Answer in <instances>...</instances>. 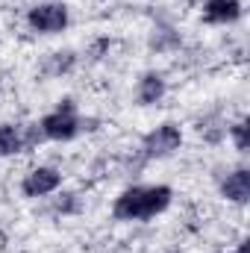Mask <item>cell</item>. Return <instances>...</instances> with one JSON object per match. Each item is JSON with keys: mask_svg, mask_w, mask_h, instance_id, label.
<instances>
[{"mask_svg": "<svg viewBox=\"0 0 250 253\" xmlns=\"http://www.w3.org/2000/svg\"><path fill=\"white\" fill-rule=\"evenodd\" d=\"M71 62H74L71 53H53V65H47L44 71H47V74H62V71L71 68Z\"/></svg>", "mask_w": 250, "mask_h": 253, "instance_id": "obj_10", "label": "cell"}, {"mask_svg": "<svg viewBox=\"0 0 250 253\" xmlns=\"http://www.w3.org/2000/svg\"><path fill=\"white\" fill-rule=\"evenodd\" d=\"M230 132H233V141H236V147L245 153V150H248V121H239V124L233 126Z\"/></svg>", "mask_w": 250, "mask_h": 253, "instance_id": "obj_11", "label": "cell"}, {"mask_svg": "<svg viewBox=\"0 0 250 253\" xmlns=\"http://www.w3.org/2000/svg\"><path fill=\"white\" fill-rule=\"evenodd\" d=\"M162 94H165V80H162L159 74H147V77L138 83V103L150 106V103L162 100Z\"/></svg>", "mask_w": 250, "mask_h": 253, "instance_id": "obj_8", "label": "cell"}, {"mask_svg": "<svg viewBox=\"0 0 250 253\" xmlns=\"http://www.w3.org/2000/svg\"><path fill=\"white\" fill-rule=\"evenodd\" d=\"M203 18L209 24H233L242 18V3L239 0H209L203 6Z\"/></svg>", "mask_w": 250, "mask_h": 253, "instance_id": "obj_6", "label": "cell"}, {"mask_svg": "<svg viewBox=\"0 0 250 253\" xmlns=\"http://www.w3.org/2000/svg\"><path fill=\"white\" fill-rule=\"evenodd\" d=\"M171 197H174V191L168 186H147V189L135 186V189H126L115 200L112 212H115L118 221H144V218H153V215L165 212Z\"/></svg>", "mask_w": 250, "mask_h": 253, "instance_id": "obj_1", "label": "cell"}, {"mask_svg": "<svg viewBox=\"0 0 250 253\" xmlns=\"http://www.w3.org/2000/svg\"><path fill=\"white\" fill-rule=\"evenodd\" d=\"M24 147V135L21 129H15L12 124H0V156H12Z\"/></svg>", "mask_w": 250, "mask_h": 253, "instance_id": "obj_9", "label": "cell"}, {"mask_svg": "<svg viewBox=\"0 0 250 253\" xmlns=\"http://www.w3.org/2000/svg\"><path fill=\"white\" fill-rule=\"evenodd\" d=\"M236 253H250V245H248V242H245V245H242V248H239V251H236Z\"/></svg>", "mask_w": 250, "mask_h": 253, "instance_id": "obj_12", "label": "cell"}, {"mask_svg": "<svg viewBox=\"0 0 250 253\" xmlns=\"http://www.w3.org/2000/svg\"><path fill=\"white\" fill-rule=\"evenodd\" d=\"M59 183H62V177L53 171V168H33L27 177H24V194L27 197H44V194H50V191L59 189Z\"/></svg>", "mask_w": 250, "mask_h": 253, "instance_id": "obj_5", "label": "cell"}, {"mask_svg": "<svg viewBox=\"0 0 250 253\" xmlns=\"http://www.w3.org/2000/svg\"><path fill=\"white\" fill-rule=\"evenodd\" d=\"M180 144H183L180 126L162 124V126H156L153 132H147V138H144V153H147L150 159H159V156H171L174 150H180Z\"/></svg>", "mask_w": 250, "mask_h": 253, "instance_id": "obj_4", "label": "cell"}, {"mask_svg": "<svg viewBox=\"0 0 250 253\" xmlns=\"http://www.w3.org/2000/svg\"><path fill=\"white\" fill-rule=\"evenodd\" d=\"M39 126H42L44 138H53V141H68V138H74L77 129H80V118L74 115V103H71V100H62V106H59L56 112L44 115Z\"/></svg>", "mask_w": 250, "mask_h": 253, "instance_id": "obj_2", "label": "cell"}, {"mask_svg": "<svg viewBox=\"0 0 250 253\" xmlns=\"http://www.w3.org/2000/svg\"><path fill=\"white\" fill-rule=\"evenodd\" d=\"M224 197L227 200H233V203H245L250 197V171L248 168H239V171H233L227 180H224Z\"/></svg>", "mask_w": 250, "mask_h": 253, "instance_id": "obj_7", "label": "cell"}, {"mask_svg": "<svg viewBox=\"0 0 250 253\" xmlns=\"http://www.w3.org/2000/svg\"><path fill=\"white\" fill-rule=\"evenodd\" d=\"M30 27L36 33H62L68 27V6L65 3H42V6H33L30 15H27Z\"/></svg>", "mask_w": 250, "mask_h": 253, "instance_id": "obj_3", "label": "cell"}]
</instances>
